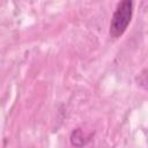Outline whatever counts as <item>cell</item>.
<instances>
[{
    "label": "cell",
    "mask_w": 148,
    "mask_h": 148,
    "mask_svg": "<svg viewBox=\"0 0 148 148\" xmlns=\"http://www.w3.org/2000/svg\"><path fill=\"white\" fill-rule=\"evenodd\" d=\"M133 13V0H120L110 23V36L113 38L120 37L127 29Z\"/></svg>",
    "instance_id": "obj_1"
}]
</instances>
